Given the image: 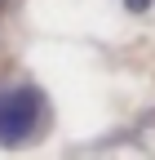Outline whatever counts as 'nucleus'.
Masks as SVG:
<instances>
[{
    "label": "nucleus",
    "instance_id": "f257e3e1",
    "mask_svg": "<svg viewBox=\"0 0 155 160\" xmlns=\"http://www.w3.org/2000/svg\"><path fill=\"white\" fill-rule=\"evenodd\" d=\"M45 93L35 85H0V147H18L45 125Z\"/></svg>",
    "mask_w": 155,
    "mask_h": 160
},
{
    "label": "nucleus",
    "instance_id": "f03ea898",
    "mask_svg": "<svg viewBox=\"0 0 155 160\" xmlns=\"http://www.w3.org/2000/svg\"><path fill=\"white\" fill-rule=\"evenodd\" d=\"M124 5H129L133 13H146V9H151V0H124Z\"/></svg>",
    "mask_w": 155,
    "mask_h": 160
},
{
    "label": "nucleus",
    "instance_id": "7ed1b4c3",
    "mask_svg": "<svg viewBox=\"0 0 155 160\" xmlns=\"http://www.w3.org/2000/svg\"><path fill=\"white\" fill-rule=\"evenodd\" d=\"M0 5H5V0H0Z\"/></svg>",
    "mask_w": 155,
    "mask_h": 160
}]
</instances>
